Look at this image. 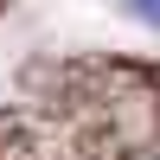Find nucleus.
I'll use <instances>...</instances> for the list:
<instances>
[{"instance_id":"f257e3e1","label":"nucleus","mask_w":160,"mask_h":160,"mask_svg":"<svg viewBox=\"0 0 160 160\" xmlns=\"http://www.w3.org/2000/svg\"><path fill=\"white\" fill-rule=\"evenodd\" d=\"M115 7L128 13L135 26H148V32H160V0H115Z\"/></svg>"}]
</instances>
